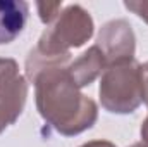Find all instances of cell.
I'll return each instance as SVG.
<instances>
[{
  "label": "cell",
  "instance_id": "cell-1",
  "mask_svg": "<svg viewBox=\"0 0 148 147\" xmlns=\"http://www.w3.org/2000/svg\"><path fill=\"white\" fill-rule=\"evenodd\" d=\"M71 55L43 57L35 50L26 59V78L35 85L40 116L64 137L90 130L98 119V106L86 97L69 74Z\"/></svg>",
  "mask_w": 148,
  "mask_h": 147
},
{
  "label": "cell",
  "instance_id": "cell-2",
  "mask_svg": "<svg viewBox=\"0 0 148 147\" xmlns=\"http://www.w3.org/2000/svg\"><path fill=\"white\" fill-rule=\"evenodd\" d=\"M93 31L95 23L90 12L77 3H71L47 26L33 50L43 57H66L71 55V49L83 47L93 37Z\"/></svg>",
  "mask_w": 148,
  "mask_h": 147
},
{
  "label": "cell",
  "instance_id": "cell-3",
  "mask_svg": "<svg viewBox=\"0 0 148 147\" xmlns=\"http://www.w3.org/2000/svg\"><path fill=\"white\" fill-rule=\"evenodd\" d=\"M102 107L114 114L134 112L143 102L141 64L134 61L109 66L98 88Z\"/></svg>",
  "mask_w": 148,
  "mask_h": 147
},
{
  "label": "cell",
  "instance_id": "cell-4",
  "mask_svg": "<svg viewBox=\"0 0 148 147\" xmlns=\"http://www.w3.org/2000/svg\"><path fill=\"white\" fill-rule=\"evenodd\" d=\"M28 81L19 64L10 57H0V133L14 125L26 106Z\"/></svg>",
  "mask_w": 148,
  "mask_h": 147
},
{
  "label": "cell",
  "instance_id": "cell-5",
  "mask_svg": "<svg viewBox=\"0 0 148 147\" xmlns=\"http://www.w3.org/2000/svg\"><path fill=\"white\" fill-rule=\"evenodd\" d=\"M95 45L102 50L107 68L112 64L134 61L136 38L131 24L126 19H112L105 23L98 31Z\"/></svg>",
  "mask_w": 148,
  "mask_h": 147
},
{
  "label": "cell",
  "instance_id": "cell-6",
  "mask_svg": "<svg viewBox=\"0 0 148 147\" xmlns=\"http://www.w3.org/2000/svg\"><path fill=\"white\" fill-rule=\"evenodd\" d=\"M29 5L23 0H0V45L19 37L28 21Z\"/></svg>",
  "mask_w": 148,
  "mask_h": 147
},
{
  "label": "cell",
  "instance_id": "cell-7",
  "mask_svg": "<svg viewBox=\"0 0 148 147\" xmlns=\"http://www.w3.org/2000/svg\"><path fill=\"white\" fill-rule=\"evenodd\" d=\"M67 69H69V74L73 76V80L76 81V85L79 88H84L90 83H93L107 69V61H105L102 50L97 45H91L77 59L69 62Z\"/></svg>",
  "mask_w": 148,
  "mask_h": 147
},
{
  "label": "cell",
  "instance_id": "cell-8",
  "mask_svg": "<svg viewBox=\"0 0 148 147\" xmlns=\"http://www.w3.org/2000/svg\"><path fill=\"white\" fill-rule=\"evenodd\" d=\"M36 9H38V14H40L41 23H45V24L48 26V24H52V23L57 19V16L60 14V10H62L64 7H62V2H53V3L38 2Z\"/></svg>",
  "mask_w": 148,
  "mask_h": 147
},
{
  "label": "cell",
  "instance_id": "cell-9",
  "mask_svg": "<svg viewBox=\"0 0 148 147\" xmlns=\"http://www.w3.org/2000/svg\"><path fill=\"white\" fill-rule=\"evenodd\" d=\"M124 7L131 12H134L138 17H141L145 23H148V2L141 0H131V2H124Z\"/></svg>",
  "mask_w": 148,
  "mask_h": 147
},
{
  "label": "cell",
  "instance_id": "cell-10",
  "mask_svg": "<svg viewBox=\"0 0 148 147\" xmlns=\"http://www.w3.org/2000/svg\"><path fill=\"white\" fill-rule=\"evenodd\" d=\"M141 80H143V102L148 106V62L141 64Z\"/></svg>",
  "mask_w": 148,
  "mask_h": 147
},
{
  "label": "cell",
  "instance_id": "cell-11",
  "mask_svg": "<svg viewBox=\"0 0 148 147\" xmlns=\"http://www.w3.org/2000/svg\"><path fill=\"white\" fill-rule=\"evenodd\" d=\"M79 147H117V146L109 142V140H90V142H86V144H83Z\"/></svg>",
  "mask_w": 148,
  "mask_h": 147
},
{
  "label": "cell",
  "instance_id": "cell-12",
  "mask_svg": "<svg viewBox=\"0 0 148 147\" xmlns=\"http://www.w3.org/2000/svg\"><path fill=\"white\" fill-rule=\"evenodd\" d=\"M140 132H141V139H143V142L148 146V116L145 118V121L141 123V130H140Z\"/></svg>",
  "mask_w": 148,
  "mask_h": 147
},
{
  "label": "cell",
  "instance_id": "cell-13",
  "mask_svg": "<svg viewBox=\"0 0 148 147\" xmlns=\"http://www.w3.org/2000/svg\"><path fill=\"white\" fill-rule=\"evenodd\" d=\"M129 147H148L145 142H138V144H133V146H129Z\"/></svg>",
  "mask_w": 148,
  "mask_h": 147
}]
</instances>
